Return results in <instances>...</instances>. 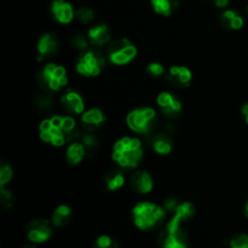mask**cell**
I'll list each match as a JSON object with an SVG mask.
<instances>
[{"mask_svg": "<svg viewBox=\"0 0 248 248\" xmlns=\"http://www.w3.org/2000/svg\"><path fill=\"white\" fill-rule=\"evenodd\" d=\"M39 135L43 142L53 147H61L67 140L73 142L80 137L77 123L69 115H55L43 120L39 126Z\"/></svg>", "mask_w": 248, "mask_h": 248, "instance_id": "cell-1", "label": "cell"}, {"mask_svg": "<svg viewBox=\"0 0 248 248\" xmlns=\"http://www.w3.org/2000/svg\"><path fill=\"white\" fill-rule=\"evenodd\" d=\"M113 160L121 167L135 169L143 159V145L138 138L123 137L116 140L111 153Z\"/></svg>", "mask_w": 248, "mask_h": 248, "instance_id": "cell-2", "label": "cell"}, {"mask_svg": "<svg viewBox=\"0 0 248 248\" xmlns=\"http://www.w3.org/2000/svg\"><path fill=\"white\" fill-rule=\"evenodd\" d=\"M165 210L156 203L140 202L133 207L132 217L136 227L140 230H152L159 227L165 219Z\"/></svg>", "mask_w": 248, "mask_h": 248, "instance_id": "cell-3", "label": "cell"}, {"mask_svg": "<svg viewBox=\"0 0 248 248\" xmlns=\"http://www.w3.org/2000/svg\"><path fill=\"white\" fill-rule=\"evenodd\" d=\"M127 125L133 132L140 133V135L149 136L155 132V128L157 126V115L156 111L149 107H143V108L133 109L130 111L126 118Z\"/></svg>", "mask_w": 248, "mask_h": 248, "instance_id": "cell-4", "label": "cell"}, {"mask_svg": "<svg viewBox=\"0 0 248 248\" xmlns=\"http://www.w3.org/2000/svg\"><path fill=\"white\" fill-rule=\"evenodd\" d=\"M67 70L62 65L47 63L39 73V84L45 92L60 91L67 85Z\"/></svg>", "mask_w": 248, "mask_h": 248, "instance_id": "cell-5", "label": "cell"}, {"mask_svg": "<svg viewBox=\"0 0 248 248\" xmlns=\"http://www.w3.org/2000/svg\"><path fill=\"white\" fill-rule=\"evenodd\" d=\"M188 235L182 228V223L172 218L160 234L161 248H188Z\"/></svg>", "mask_w": 248, "mask_h": 248, "instance_id": "cell-6", "label": "cell"}, {"mask_svg": "<svg viewBox=\"0 0 248 248\" xmlns=\"http://www.w3.org/2000/svg\"><path fill=\"white\" fill-rule=\"evenodd\" d=\"M106 65V60L101 52L94 50H85L77 62V70L80 75L94 78L102 73Z\"/></svg>", "mask_w": 248, "mask_h": 248, "instance_id": "cell-7", "label": "cell"}, {"mask_svg": "<svg viewBox=\"0 0 248 248\" xmlns=\"http://www.w3.org/2000/svg\"><path fill=\"white\" fill-rule=\"evenodd\" d=\"M137 56V47L128 39H116L108 48V57L113 64L125 65Z\"/></svg>", "mask_w": 248, "mask_h": 248, "instance_id": "cell-8", "label": "cell"}, {"mask_svg": "<svg viewBox=\"0 0 248 248\" xmlns=\"http://www.w3.org/2000/svg\"><path fill=\"white\" fill-rule=\"evenodd\" d=\"M156 103L162 114L169 119H174L182 113V102L171 92H161L157 96Z\"/></svg>", "mask_w": 248, "mask_h": 248, "instance_id": "cell-9", "label": "cell"}, {"mask_svg": "<svg viewBox=\"0 0 248 248\" xmlns=\"http://www.w3.org/2000/svg\"><path fill=\"white\" fill-rule=\"evenodd\" d=\"M27 237L34 244H43L51 236L50 223L45 219H35L26 228Z\"/></svg>", "mask_w": 248, "mask_h": 248, "instance_id": "cell-10", "label": "cell"}, {"mask_svg": "<svg viewBox=\"0 0 248 248\" xmlns=\"http://www.w3.org/2000/svg\"><path fill=\"white\" fill-rule=\"evenodd\" d=\"M191 79H193L191 70L184 65H173L170 68L166 74V80L169 81V84L177 89L186 87L191 82Z\"/></svg>", "mask_w": 248, "mask_h": 248, "instance_id": "cell-11", "label": "cell"}, {"mask_svg": "<svg viewBox=\"0 0 248 248\" xmlns=\"http://www.w3.org/2000/svg\"><path fill=\"white\" fill-rule=\"evenodd\" d=\"M61 104L67 113L72 115H80L85 111V101L79 92L74 90H68L61 97Z\"/></svg>", "mask_w": 248, "mask_h": 248, "instance_id": "cell-12", "label": "cell"}, {"mask_svg": "<svg viewBox=\"0 0 248 248\" xmlns=\"http://www.w3.org/2000/svg\"><path fill=\"white\" fill-rule=\"evenodd\" d=\"M148 144L159 155H169L173 149V140L166 131L153 132L148 136Z\"/></svg>", "mask_w": 248, "mask_h": 248, "instance_id": "cell-13", "label": "cell"}, {"mask_svg": "<svg viewBox=\"0 0 248 248\" xmlns=\"http://www.w3.org/2000/svg\"><path fill=\"white\" fill-rule=\"evenodd\" d=\"M106 120V115H104V113L101 109L92 108L89 109V110H85L84 113L81 114L82 127H84L85 131H87V132H94L96 130H98L101 126H103Z\"/></svg>", "mask_w": 248, "mask_h": 248, "instance_id": "cell-14", "label": "cell"}, {"mask_svg": "<svg viewBox=\"0 0 248 248\" xmlns=\"http://www.w3.org/2000/svg\"><path fill=\"white\" fill-rule=\"evenodd\" d=\"M51 14L53 18L62 24L70 23L75 17V11L69 2L64 0H55L51 4Z\"/></svg>", "mask_w": 248, "mask_h": 248, "instance_id": "cell-15", "label": "cell"}, {"mask_svg": "<svg viewBox=\"0 0 248 248\" xmlns=\"http://www.w3.org/2000/svg\"><path fill=\"white\" fill-rule=\"evenodd\" d=\"M130 186L137 193L149 194L154 188V181L147 171H137L131 176Z\"/></svg>", "mask_w": 248, "mask_h": 248, "instance_id": "cell-16", "label": "cell"}, {"mask_svg": "<svg viewBox=\"0 0 248 248\" xmlns=\"http://www.w3.org/2000/svg\"><path fill=\"white\" fill-rule=\"evenodd\" d=\"M58 38L52 33H45L38 41V55L40 60L51 57L58 51Z\"/></svg>", "mask_w": 248, "mask_h": 248, "instance_id": "cell-17", "label": "cell"}, {"mask_svg": "<svg viewBox=\"0 0 248 248\" xmlns=\"http://www.w3.org/2000/svg\"><path fill=\"white\" fill-rule=\"evenodd\" d=\"M110 36V29L107 24H98V26L90 28L87 31V38H89L90 43L94 46H104L109 43Z\"/></svg>", "mask_w": 248, "mask_h": 248, "instance_id": "cell-18", "label": "cell"}, {"mask_svg": "<svg viewBox=\"0 0 248 248\" xmlns=\"http://www.w3.org/2000/svg\"><path fill=\"white\" fill-rule=\"evenodd\" d=\"M87 150L85 145L82 144L81 140H73L69 145H68L67 150H65V157L67 161L72 165H78L84 160L85 155L87 154Z\"/></svg>", "mask_w": 248, "mask_h": 248, "instance_id": "cell-19", "label": "cell"}, {"mask_svg": "<svg viewBox=\"0 0 248 248\" xmlns=\"http://www.w3.org/2000/svg\"><path fill=\"white\" fill-rule=\"evenodd\" d=\"M220 23L224 28L237 31V29H241L242 26H244V18L236 11L227 10L220 16Z\"/></svg>", "mask_w": 248, "mask_h": 248, "instance_id": "cell-20", "label": "cell"}, {"mask_svg": "<svg viewBox=\"0 0 248 248\" xmlns=\"http://www.w3.org/2000/svg\"><path fill=\"white\" fill-rule=\"evenodd\" d=\"M173 212L174 215L172 218L183 224V223L189 222L194 217V215H195V207H194L193 203L186 201V202L178 203V206H177Z\"/></svg>", "mask_w": 248, "mask_h": 248, "instance_id": "cell-21", "label": "cell"}, {"mask_svg": "<svg viewBox=\"0 0 248 248\" xmlns=\"http://www.w3.org/2000/svg\"><path fill=\"white\" fill-rule=\"evenodd\" d=\"M72 219V208L67 205H60L52 213V223L56 227H64Z\"/></svg>", "mask_w": 248, "mask_h": 248, "instance_id": "cell-22", "label": "cell"}, {"mask_svg": "<svg viewBox=\"0 0 248 248\" xmlns=\"http://www.w3.org/2000/svg\"><path fill=\"white\" fill-rule=\"evenodd\" d=\"M152 6L156 14L170 16L178 7V0H152Z\"/></svg>", "mask_w": 248, "mask_h": 248, "instance_id": "cell-23", "label": "cell"}, {"mask_svg": "<svg viewBox=\"0 0 248 248\" xmlns=\"http://www.w3.org/2000/svg\"><path fill=\"white\" fill-rule=\"evenodd\" d=\"M125 184V176L121 171H110L106 177V186L107 189L110 191H116L123 188Z\"/></svg>", "mask_w": 248, "mask_h": 248, "instance_id": "cell-24", "label": "cell"}, {"mask_svg": "<svg viewBox=\"0 0 248 248\" xmlns=\"http://www.w3.org/2000/svg\"><path fill=\"white\" fill-rule=\"evenodd\" d=\"M79 140H81L82 144L85 145V148H86L87 152L93 153L94 150L98 149L99 140H98V138H97L92 132H87L86 131L84 135H80Z\"/></svg>", "mask_w": 248, "mask_h": 248, "instance_id": "cell-25", "label": "cell"}, {"mask_svg": "<svg viewBox=\"0 0 248 248\" xmlns=\"http://www.w3.org/2000/svg\"><path fill=\"white\" fill-rule=\"evenodd\" d=\"M35 106L40 111H47L53 107V98L50 93L45 92L35 98Z\"/></svg>", "mask_w": 248, "mask_h": 248, "instance_id": "cell-26", "label": "cell"}, {"mask_svg": "<svg viewBox=\"0 0 248 248\" xmlns=\"http://www.w3.org/2000/svg\"><path fill=\"white\" fill-rule=\"evenodd\" d=\"M75 18L79 22H81L82 24H89L90 22L94 19V12L90 7H80L78 11H75Z\"/></svg>", "mask_w": 248, "mask_h": 248, "instance_id": "cell-27", "label": "cell"}, {"mask_svg": "<svg viewBox=\"0 0 248 248\" xmlns=\"http://www.w3.org/2000/svg\"><path fill=\"white\" fill-rule=\"evenodd\" d=\"M12 169L7 162L2 161L0 165V186H6L12 179Z\"/></svg>", "mask_w": 248, "mask_h": 248, "instance_id": "cell-28", "label": "cell"}, {"mask_svg": "<svg viewBox=\"0 0 248 248\" xmlns=\"http://www.w3.org/2000/svg\"><path fill=\"white\" fill-rule=\"evenodd\" d=\"M94 248H119L118 242L108 235H101L94 242Z\"/></svg>", "mask_w": 248, "mask_h": 248, "instance_id": "cell-29", "label": "cell"}, {"mask_svg": "<svg viewBox=\"0 0 248 248\" xmlns=\"http://www.w3.org/2000/svg\"><path fill=\"white\" fill-rule=\"evenodd\" d=\"M147 73L150 75L152 78H157L162 77V74L165 73V68L161 63L159 62H152L147 65Z\"/></svg>", "mask_w": 248, "mask_h": 248, "instance_id": "cell-30", "label": "cell"}, {"mask_svg": "<svg viewBox=\"0 0 248 248\" xmlns=\"http://www.w3.org/2000/svg\"><path fill=\"white\" fill-rule=\"evenodd\" d=\"M230 248H248V235H235V236L230 240Z\"/></svg>", "mask_w": 248, "mask_h": 248, "instance_id": "cell-31", "label": "cell"}, {"mask_svg": "<svg viewBox=\"0 0 248 248\" xmlns=\"http://www.w3.org/2000/svg\"><path fill=\"white\" fill-rule=\"evenodd\" d=\"M89 38H86L85 35H82V34H77V35L73 36L72 39V45L74 46L75 48H78V50H87V47H89Z\"/></svg>", "mask_w": 248, "mask_h": 248, "instance_id": "cell-32", "label": "cell"}, {"mask_svg": "<svg viewBox=\"0 0 248 248\" xmlns=\"http://www.w3.org/2000/svg\"><path fill=\"white\" fill-rule=\"evenodd\" d=\"M1 191H0V199H1V205L4 207H11L12 201H14V198H12V194L10 193L7 189H5V186H0Z\"/></svg>", "mask_w": 248, "mask_h": 248, "instance_id": "cell-33", "label": "cell"}, {"mask_svg": "<svg viewBox=\"0 0 248 248\" xmlns=\"http://www.w3.org/2000/svg\"><path fill=\"white\" fill-rule=\"evenodd\" d=\"M228 4H229V0H216V5L218 7H220V9L225 7Z\"/></svg>", "mask_w": 248, "mask_h": 248, "instance_id": "cell-34", "label": "cell"}, {"mask_svg": "<svg viewBox=\"0 0 248 248\" xmlns=\"http://www.w3.org/2000/svg\"><path fill=\"white\" fill-rule=\"evenodd\" d=\"M242 115H244L245 120H246V123L248 124V102L242 107Z\"/></svg>", "mask_w": 248, "mask_h": 248, "instance_id": "cell-35", "label": "cell"}, {"mask_svg": "<svg viewBox=\"0 0 248 248\" xmlns=\"http://www.w3.org/2000/svg\"><path fill=\"white\" fill-rule=\"evenodd\" d=\"M245 212H246V216L248 217V202L246 203V207H245Z\"/></svg>", "mask_w": 248, "mask_h": 248, "instance_id": "cell-36", "label": "cell"}, {"mask_svg": "<svg viewBox=\"0 0 248 248\" xmlns=\"http://www.w3.org/2000/svg\"><path fill=\"white\" fill-rule=\"evenodd\" d=\"M23 248H35V247H31V246H26V247H23Z\"/></svg>", "mask_w": 248, "mask_h": 248, "instance_id": "cell-37", "label": "cell"}, {"mask_svg": "<svg viewBox=\"0 0 248 248\" xmlns=\"http://www.w3.org/2000/svg\"><path fill=\"white\" fill-rule=\"evenodd\" d=\"M246 12H247V16H248V5H247V9H246Z\"/></svg>", "mask_w": 248, "mask_h": 248, "instance_id": "cell-38", "label": "cell"}]
</instances>
